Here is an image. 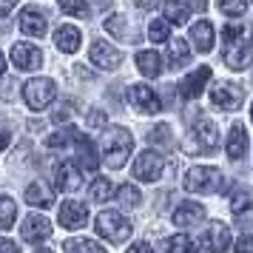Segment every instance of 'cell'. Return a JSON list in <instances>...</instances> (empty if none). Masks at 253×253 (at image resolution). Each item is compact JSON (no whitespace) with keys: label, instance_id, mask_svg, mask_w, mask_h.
I'll use <instances>...</instances> for the list:
<instances>
[{"label":"cell","instance_id":"12","mask_svg":"<svg viewBox=\"0 0 253 253\" xmlns=\"http://www.w3.org/2000/svg\"><path fill=\"white\" fill-rule=\"evenodd\" d=\"M20 236L26 242H43L51 236V222L46 216H40V213H32V216L23 219V225H20Z\"/></svg>","mask_w":253,"mask_h":253},{"label":"cell","instance_id":"24","mask_svg":"<svg viewBox=\"0 0 253 253\" xmlns=\"http://www.w3.org/2000/svg\"><path fill=\"white\" fill-rule=\"evenodd\" d=\"M162 14H165L168 23L182 26V23H188V17H191V3H188V0H165Z\"/></svg>","mask_w":253,"mask_h":253},{"label":"cell","instance_id":"43","mask_svg":"<svg viewBox=\"0 0 253 253\" xmlns=\"http://www.w3.org/2000/svg\"><path fill=\"white\" fill-rule=\"evenodd\" d=\"M128 253H154V251H151L148 242H137V245H131V248H128Z\"/></svg>","mask_w":253,"mask_h":253},{"label":"cell","instance_id":"2","mask_svg":"<svg viewBox=\"0 0 253 253\" xmlns=\"http://www.w3.org/2000/svg\"><path fill=\"white\" fill-rule=\"evenodd\" d=\"M222 185H225L222 171L211 168V165H194L185 173V191H191V194H216V191H222Z\"/></svg>","mask_w":253,"mask_h":253},{"label":"cell","instance_id":"21","mask_svg":"<svg viewBox=\"0 0 253 253\" xmlns=\"http://www.w3.org/2000/svg\"><path fill=\"white\" fill-rule=\"evenodd\" d=\"M80 29H74V26H60L57 32H54V46L60 51H66V54H74L77 48H80Z\"/></svg>","mask_w":253,"mask_h":253},{"label":"cell","instance_id":"4","mask_svg":"<svg viewBox=\"0 0 253 253\" xmlns=\"http://www.w3.org/2000/svg\"><path fill=\"white\" fill-rule=\"evenodd\" d=\"M54 97H57V85H54V80H48V77H35V80H29L23 85V100L35 111H43L46 105H51Z\"/></svg>","mask_w":253,"mask_h":253},{"label":"cell","instance_id":"35","mask_svg":"<svg viewBox=\"0 0 253 253\" xmlns=\"http://www.w3.org/2000/svg\"><path fill=\"white\" fill-rule=\"evenodd\" d=\"M148 37H151V43H165L171 37V23L168 20H151Z\"/></svg>","mask_w":253,"mask_h":253},{"label":"cell","instance_id":"32","mask_svg":"<svg viewBox=\"0 0 253 253\" xmlns=\"http://www.w3.org/2000/svg\"><path fill=\"white\" fill-rule=\"evenodd\" d=\"M114 196V185H111V179H105V176H97L91 182V199L94 202H108Z\"/></svg>","mask_w":253,"mask_h":253},{"label":"cell","instance_id":"16","mask_svg":"<svg viewBox=\"0 0 253 253\" xmlns=\"http://www.w3.org/2000/svg\"><path fill=\"white\" fill-rule=\"evenodd\" d=\"M202 219H205V208L199 202H182L173 211V225H179V228H194Z\"/></svg>","mask_w":253,"mask_h":253},{"label":"cell","instance_id":"31","mask_svg":"<svg viewBox=\"0 0 253 253\" xmlns=\"http://www.w3.org/2000/svg\"><path fill=\"white\" fill-rule=\"evenodd\" d=\"M148 142L151 145H160V148H171L173 145V137H171V126H154L148 131Z\"/></svg>","mask_w":253,"mask_h":253},{"label":"cell","instance_id":"7","mask_svg":"<svg viewBox=\"0 0 253 253\" xmlns=\"http://www.w3.org/2000/svg\"><path fill=\"white\" fill-rule=\"evenodd\" d=\"M128 100H131V105H134L137 111H142V114H157V111H160V97H157L154 88L145 85V83L131 85V88H128Z\"/></svg>","mask_w":253,"mask_h":253},{"label":"cell","instance_id":"50","mask_svg":"<svg viewBox=\"0 0 253 253\" xmlns=\"http://www.w3.org/2000/svg\"><path fill=\"white\" fill-rule=\"evenodd\" d=\"M194 253H211V248H205V242H202V248H196Z\"/></svg>","mask_w":253,"mask_h":253},{"label":"cell","instance_id":"17","mask_svg":"<svg viewBox=\"0 0 253 253\" xmlns=\"http://www.w3.org/2000/svg\"><path fill=\"white\" fill-rule=\"evenodd\" d=\"M205 245L211 248V251H216V253L228 251L230 248L228 225H225V222H211V225H208V233H205Z\"/></svg>","mask_w":253,"mask_h":253},{"label":"cell","instance_id":"36","mask_svg":"<svg viewBox=\"0 0 253 253\" xmlns=\"http://www.w3.org/2000/svg\"><path fill=\"white\" fill-rule=\"evenodd\" d=\"M57 6L66 14H71V17H88V6H85V0H57Z\"/></svg>","mask_w":253,"mask_h":253},{"label":"cell","instance_id":"27","mask_svg":"<svg viewBox=\"0 0 253 253\" xmlns=\"http://www.w3.org/2000/svg\"><path fill=\"white\" fill-rule=\"evenodd\" d=\"M63 253H105V248L94 239H69L63 245Z\"/></svg>","mask_w":253,"mask_h":253},{"label":"cell","instance_id":"45","mask_svg":"<svg viewBox=\"0 0 253 253\" xmlns=\"http://www.w3.org/2000/svg\"><path fill=\"white\" fill-rule=\"evenodd\" d=\"M14 6H17V0H0V12H9Z\"/></svg>","mask_w":253,"mask_h":253},{"label":"cell","instance_id":"44","mask_svg":"<svg viewBox=\"0 0 253 253\" xmlns=\"http://www.w3.org/2000/svg\"><path fill=\"white\" fill-rule=\"evenodd\" d=\"M0 253H17V248H14V242H9V239H0Z\"/></svg>","mask_w":253,"mask_h":253},{"label":"cell","instance_id":"22","mask_svg":"<svg viewBox=\"0 0 253 253\" xmlns=\"http://www.w3.org/2000/svg\"><path fill=\"white\" fill-rule=\"evenodd\" d=\"M77 157H80V168L83 171H97L100 168V160H97V148H94V142L88 137H77Z\"/></svg>","mask_w":253,"mask_h":253},{"label":"cell","instance_id":"30","mask_svg":"<svg viewBox=\"0 0 253 253\" xmlns=\"http://www.w3.org/2000/svg\"><path fill=\"white\" fill-rule=\"evenodd\" d=\"M117 202L123 208H137L142 202V194L137 191V185H120L117 188Z\"/></svg>","mask_w":253,"mask_h":253},{"label":"cell","instance_id":"25","mask_svg":"<svg viewBox=\"0 0 253 253\" xmlns=\"http://www.w3.org/2000/svg\"><path fill=\"white\" fill-rule=\"evenodd\" d=\"M137 69L139 74H145V77H160L162 74V60L157 51H139L137 54Z\"/></svg>","mask_w":253,"mask_h":253},{"label":"cell","instance_id":"49","mask_svg":"<svg viewBox=\"0 0 253 253\" xmlns=\"http://www.w3.org/2000/svg\"><path fill=\"white\" fill-rule=\"evenodd\" d=\"M3 71H6V57L0 54V77H3Z\"/></svg>","mask_w":253,"mask_h":253},{"label":"cell","instance_id":"19","mask_svg":"<svg viewBox=\"0 0 253 253\" xmlns=\"http://www.w3.org/2000/svg\"><path fill=\"white\" fill-rule=\"evenodd\" d=\"M26 202L32 208H51L54 205V191L46 182H32L26 188Z\"/></svg>","mask_w":253,"mask_h":253},{"label":"cell","instance_id":"37","mask_svg":"<svg viewBox=\"0 0 253 253\" xmlns=\"http://www.w3.org/2000/svg\"><path fill=\"white\" fill-rule=\"evenodd\" d=\"M105 29L117 37V40H126L128 37V29H126V17L123 14H111L108 20H105Z\"/></svg>","mask_w":253,"mask_h":253},{"label":"cell","instance_id":"14","mask_svg":"<svg viewBox=\"0 0 253 253\" xmlns=\"http://www.w3.org/2000/svg\"><path fill=\"white\" fill-rule=\"evenodd\" d=\"M20 29H23L26 35H32V37H43L46 29H48L46 14L40 12L37 6H26L23 12H20Z\"/></svg>","mask_w":253,"mask_h":253},{"label":"cell","instance_id":"39","mask_svg":"<svg viewBox=\"0 0 253 253\" xmlns=\"http://www.w3.org/2000/svg\"><path fill=\"white\" fill-rule=\"evenodd\" d=\"M242 35H245V29L242 26H225V32H222V37H225V46H230V43H236V40H242Z\"/></svg>","mask_w":253,"mask_h":253},{"label":"cell","instance_id":"23","mask_svg":"<svg viewBox=\"0 0 253 253\" xmlns=\"http://www.w3.org/2000/svg\"><path fill=\"white\" fill-rule=\"evenodd\" d=\"M248 151V134H245V126L242 123H233L228 134V157L230 160H242Z\"/></svg>","mask_w":253,"mask_h":253},{"label":"cell","instance_id":"28","mask_svg":"<svg viewBox=\"0 0 253 253\" xmlns=\"http://www.w3.org/2000/svg\"><path fill=\"white\" fill-rule=\"evenodd\" d=\"M17 219V205L12 196H0V230H9Z\"/></svg>","mask_w":253,"mask_h":253},{"label":"cell","instance_id":"33","mask_svg":"<svg viewBox=\"0 0 253 253\" xmlns=\"http://www.w3.org/2000/svg\"><path fill=\"white\" fill-rule=\"evenodd\" d=\"M191 251V239L185 233H176V236H168L162 242V253H188Z\"/></svg>","mask_w":253,"mask_h":253},{"label":"cell","instance_id":"29","mask_svg":"<svg viewBox=\"0 0 253 253\" xmlns=\"http://www.w3.org/2000/svg\"><path fill=\"white\" fill-rule=\"evenodd\" d=\"M168 57H171V69H182L185 63L191 60V48H188V43H185V40H173Z\"/></svg>","mask_w":253,"mask_h":253},{"label":"cell","instance_id":"6","mask_svg":"<svg viewBox=\"0 0 253 253\" xmlns=\"http://www.w3.org/2000/svg\"><path fill=\"white\" fill-rule=\"evenodd\" d=\"M162 173V157L157 151H142L134 162V179L139 182H157Z\"/></svg>","mask_w":253,"mask_h":253},{"label":"cell","instance_id":"11","mask_svg":"<svg viewBox=\"0 0 253 253\" xmlns=\"http://www.w3.org/2000/svg\"><path fill=\"white\" fill-rule=\"evenodd\" d=\"M85 222H88V208L83 205V202L69 199V202L60 205V225L66 230H77V228H83Z\"/></svg>","mask_w":253,"mask_h":253},{"label":"cell","instance_id":"15","mask_svg":"<svg viewBox=\"0 0 253 253\" xmlns=\"http://www.w3.org/2000/svg\"><path fill=\"white\" fill-rule=\"evenodd\" d=\"M54 185H57V191H77L80 188V171H77V165L74 162H60L57 168H54Z\"/></svg>","mask_w":253,"mask_h":253},{"label":"cell","instance_id":"47","mask_svg":"<svg viewBox=\"0 0 253 253\" xmlns=\"http://www.w3.org/2000/svg\"><path fill=\"white\" fill-rule=\"evenodd\" d=\"M139 9H148V6H154V0H137Z\"/></svg>","mask_w":253,"mask_h":253},{"label":"cell","instance_id":"40","mask_svg":"<svg viewBox=\"0 0 253 253\" xmlns=\"http://www.w3.org/2000/svg\"><path fill=\"white\" fill-rule=\"evenodd\" d=\"M85 123H88L91 128H103V126H105V114H103V111H97V108H94V111H88V117H85Z\"/></svg>","mask_w":253,"mask_h":253},{"label":"cell","instance_id":"18","mask_svg":"<svg viewBox=\"0 0 253 253\" xmlns=\"http://www.w3.org/2000/svg\"><path fill=\"white\" fill-rule=\"evenodd\" d=\"M208 80H211V69H208V66H202V69H196L191 77H185V80H182L179 94H182V97H188V100H194V97H199V94H202V88H205Z\"/></svg>","mask_w":253,"mask_h":253},{"label":"cell","instance_id":"41","mask_svg":"<svg viewBox=\"0 0 253 253\" xmlns=\"http://www.w3.org/2000/svg\"><path fill=\"white\" fill-rule=\"evenodd\" d=\"M236 253H253V236L245 233L239 242H236Z\"/></svg>","mask_w":253,"mask_h":253},{"label":"cell","instance_id":"34","mask_svg":"<svg viewBox=\"0 0 253 253\" xmlns=\"http://www.w3.org/2000/svg\"><path fill=\"white\" fill-rule=\"evenodd\" d=\"M77 137H80L77 128H63V131H57V134L46 137V145L48 148H63V145H69L71 139H77Z\"/></svg>","mask_w":253,"mask_h":253},{"label":"cell","instance_id":"26","mask_svg":"<svg viewBox=\"0 0 253 253\" xmlns=\"http://www.w3.org/2000/svg\"><path fill=\"white\" fill-rule=\"evenodd\" d=\"M230 211H233L236 216L253 211V191L251 188H236V191L230 194Z\"/></svg>","mask_w":253,"mask_h":253},{"label":"cell","instance_id":"13","mask_svg":"<svg viewBox=\"0 0 253 253\" xmlns=\"http://www.w3.org/2000/svg\"><path fill=\"white\" fill-rule=\"evenodd\" d=\"M225 63H228L233 71H245L253 63V48L248 46L245 40L230 43V46H225Z\"/></svg>","mask_w":253,"mask_h":253},{"label":"cell","instance_id":"53","mask_svg":"<svg viewBox=\"0 0 253 253\" xmlns=\"http://www.w3.org/2000/svg\"><path fill=\"white\" fill-rule=\"evenodd\" d=\"M251 37H253V29H251Z\"/></svg>","mask_w":253,"mask_h":253},{"label":"cell","instance_id":"10","mask_svg":"<svg viewBox=\"0 0 253 253\" xmlns=\"http://www.w3.org/2000/svg\"><path fill=\"white\" fill-rule=\"evenodd\" d=\"M12 63L20 71H35L43 63V51L32 43H14L12 46Z\"/></svg>","mask_w":253,"mask_h":253},{"label":"cell","instance_id":"1","mask_svg":"<svg viewBox=\"0 0 253 253\" xmlns=\"http://www.w3.org/2000/svg\"><path fill=\"white\" fill-rule=\"evenodd\" d=\"M131 148H134V137L128 134L126 128H108L105 131V139H103V154H105V162L108 168H123L131 157Z\"/></svg>","mask_w":253,"mask_h":253},{"label":"cell","instance_id":"51","mask_svg":"<svg viewBox=\"0 0 253 253\" xmlns=\"http://www.w3.org/2000/svg\"><path fill=\"white\" fill-rule=\"evenodd\" d=\"M37 253H51V251H48V248H40V251H37Z\"/></svg>","mask_w":253,"mask_h":253},{"label":"cell","instance_id":"52","mask_svg":"<svg viewBox=\"0 0 253 253\" xmlns=\"http://www.w3.org/2000/svg\"><path fill=\"white\" fill-rule=\"evenodd\" d=\"M251 117H253V105H251Z\"/></svg>","mask_w":253,"mask_h":253},{"label":"cell","instance_id":"9","mask_svg":"<svg viewBox=\"0 0 253 253\" xmlns=\"http://www.w3.org/2000/svg\"><path fill=\"white\" fill-rule=\"evenodd\" d=\"M211 100L222 111H236L242 105V100H245V91H242L239 85H233V83H222V85H216L211 91Z\"/></svg>","mask_w":253,"mask_h":253},{"label":"cell","instance_id":"20","mask_svg":"<svg viewBox=\"0 0 253 253\" xmlns=\"http://www.w3.org/2000/svg\"><path fill=\"white\" fill-rule=\"evenodd\" d=\"M191 43H194L196 51H211L213 48V26L208 23V20H199V23L191 26Z\"/></svg>","mask_w":253,"mask_h":253},{"label":"cell","instance_id":"38","mask_svg":"<svg viewBox=\"0 0 253 253\" xmlns=\"http://www.w3.org/2000/svg\"><path fill=\"white\" fill-rule=\"evenodd\" d=\"M219 9L228 14V17H239L248 9V0H219Z\"/></svg>","mask_w":253,"mask_h":253},{"label":"cell","instance_id":"42","mask_svg":"<svg viewBox=\"0 0 253 253\" xmlns=\"http://www.w3.org/2000/svg\"><path fill=\"white\" fill-rule=\"evenodd\" d=\"M71 120V105L66 103V105H60L57 111H54V123H69Z\"/></svg>","mask_w":253,"mask_h":253},{"label":"cell","instance_id":"3","mask_svg":"<svg viewBox=\"0 0 253 253\" xmlns=\"http://www.w3.org/2000/svg\"><path fill=\"white\" fill-rule=\"evenodd\" d=\"M94 228L103 239L114 242V245H120V242H126L131 236V222L120 211H100L97 219H94Z\"/></svg>","mask_w":253,"mask_h":253},{"label":"cell","instance_id":"46","mask_svg":"<svg viewBox=\"0 0 253 253\" xmlns=\"http://www.w3.org/2000/svg\"><path fill=\"white\" fill-rule=\"evenodd\" d=\"M9 142H12V137H9V131H0V151L6 148Z\"/></svg>","mask_w":253,"mask_h":253},{"label":"cell","instance_id":"8","mask_svg":"<svg viewBox=\"0 0 253 253\" xmlns=\"http://www.w3.org/2000/svg\"><path fill=\"white\" fill-rule=\"evenodd\" d=\"M88 57H91V63L97 66V69H105V71L117 69V66L123 63V54H120L111 43H105V40H94Z\"/></svg>","mask_w":253,"mask_h":253},{"label":"cell","instance_id":"48","mask_svg":"<svg viewBox=\"0 0 253 253\" xmlns=\"http://www.w3.org/2000/svg\"><path fill=\"white\" fill-rule=\"evenodd\" d=\"M194 6H196V9H205V6H208V0H194Z\"/></svg>","mask_w":253,"mask_h":253},{"label":"cell","instance_id":"5","mask_svg":"<svg viewBox=\"0 0 253 253\" xmlns=\"http://www.w3.org/2000/svg\"><path fill=\"white\" fill-rule=\"evenodd\" d=\"M219 142V134H216V126H213V120H205V117H199L194 123V139L188 142V151H213Z\"/></svg>","mask_w":253,"mask_h":253}]
</instances>
